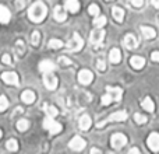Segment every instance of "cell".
<instances>
[{"mask_svg":"<svg viewBox=\"0 0 159 154\" xmlns=\"http://www.w3.org/2000/svg\"><path fill=\"white\" fill-rule=\"evenodd\" d=\"M141 32H143V35L145 36L147 39H154L155 36H157V31L151 27H145V25L141 27Z\"/></svg>","mask_w":159,"mask_h":154,"instance_id":"obj_20","label":"cell"},{"mask_svg":"<svg viewBox=\"0 0 159 154\" xmlns=\"http://www.w3.org/2000/svg\"><path fill=\"white\" fill-rule=\"evenodd\" d=\"M126 119H127V112H124V111H117V112L112 113V115H110L107 119H105V121L99 122V123H98V128L105 126L107 122H121V121H126Z\"/></svg>","mask_w":159,"mask_h":154,"instance_id":"obj_2","label":"cell"},{"mask_svg":"<svg viewBox=\"0 0 159 154\" xmlns=\"http://www.w3.org/2000/svg\"><path fill=\"white\" fill-rule=\"evenodd\" d=\"M8 107V101L4 95H0V112H4Z\"/></svg>","mask_w":159,"mask_h":154,"instance_id":"obj_32","label":"cell"},{"mask_svg":"<svg viewBox=\"0 0 159 154\" xmlns=\"http://www.w3.org/2000/svg\"><path fill=\"white\" fill-rule=\"evenodd\" d=\"M28 128H30V122H28L27 119H20V121L17 122V129H18L20 132H25Z\"/></svg>","mask_w":159,"mask_h":154,"instance_id":"obj_29","label":"cell"},{"mask_svg":"<svg viewBox=\"0 0 159 154\" xmlns=\"http://www.w3.org/2000/svg\"><path fill=\"white\" fill-rule=\"evenodd\" d=\"M45 112H46L48 116L55 118V116L59 113V111L56 109V107H53V105H45Z\"/></svg>","mask_w":159,"mask_h":154,"instance_id":"obj_28","label":"cell"},{"mask_svg":"<svg viewBox=\"0 0 159 154\" xmlns=\"http://www.w3.org/2000/svg\"><path fill=\"white\" fill-rule=\"evenodd\" d=\"M88 13H89L91 16H93V17L98 16V14H99V7H98V4H91L89 8H88Z\"/></svg>","mask_w":159,"mask_h":154,"instance_id":"obj_35","label":"cell"},{"mask_svg":"<svg viewBox=\"0 0 159 154\" xmlns=\"http://www.w3.org/2000/svg\"><path fill=\"white\" fill-rule=\"evenodd\" d=\"M6 147H7V150H10V152H17V150H18V143H17L16 139H10V140H7V143H6Z\"/></svg>","mask_w":159,"mask_h":154,"instance_id":"obj_30","label":"cell"},{"mask_svg":"<svg viewBox=\"0 0 159 154\" xmlns=\"http://www.w3.org/2000/svg\"><path fill=\"white\" fill-rule=\"evenodd\" d=\"M82 46H84V41H82L81 36L75 32L74 35H73V39L67 44V49L71 51V52H78V51L82 49Z\"/></svg>","mask_w":159,"mask_h":154,"instance_id":"obj_4","label":"cell"},{"mask_svg":"<svg viewBox=\"0 0 159 154\" xmlns=\"http://www.w3.org/2000/svg\"><path fill=\"white\" fill-rule=\"evenodd\" d=\"M151 2H152V4H154L155 7L159 8V0H151Z\"/></svg>","mask_w":159,"mask_h":154,"instance_id":"obj_43","label":"cell"},{"mask_svg":"<svg viewBox=\"0 0 159 154\" xmlns=\"http://www.w3.org/2000/svg\"><path fill=\"white\" fill-rule=\"evenodd\" d=\"M2 79H3V81L7 83V84H13V85L20 84L18 76H17V73H14V72H4L2 75Z\"/></svg>","mask_w":159,"mask_h":154,"instance_id":"obj_10","label":"cell"},{"mask_svg":"<svg viewBox=\"0 0 159 154\" xmlns=\"http://www.w3.org/2000/svg\"><path fill=\"white\" fill-rule=\"evenodd\" d=\"M130 65H131L135 70H140V69H143L144 65H145V59L141 58V56H133V58L130 59Z\"/></svg>","mask_w":159,"mask_h":154,"instance_id":"obj_16","label":"cell"},{"mask_svg":"<svg viewBox=\"0 0 159 154\" xmlns=\"http://www.w3.org/2000/svg\"><path fill=\"white\" fill-rule=\"evenodd\" d=\"M78 125H80V129H81V130H88V129H89L91 125H92L89 115H82L81 118H80Z\"/></svg>","mask_w":159,"mask_h":154,"instance_id":"obj_18","label":"cell"},{"mask_svg":"<svg viewBox=\"0 0 159 154\" xmlns=\"http://www.w3.org/2000/svg\"><path fill=\"white\" fill-rule=\"evenodd\" d=\"M124 46H126L127 49H135V48L138 46L137 38H135L134 35H131V34L126 35V36H124Z\"/></svg>","mask_w":159,"mask_h":154,"instance_id":"obj_12","label":"cell"},{"mask_svg":"<svg viewBox=\"0 0 159 154\" xmlns=\"http://www.w3.org/2000/svg\"><path fill=\"white\" fill-rule=\"evenodd\" d=\"M46 14H48V8L42 2H35L28 10V17L34 22H41L46 17Z\"/></svg>","mask_w":159,"mask_h":154,"instance_id":"obj_1","label":"cell"},{"mask_svg":"<svg viewBox=\"0 0 159 154\" xmlns=\"http://www.w3.org/2000/svg\"><path fill=\"white\" fill-rule=\"evenodd\" d=\"M151 59H152L154 62H159V51H155V52H152Z\"/></svg>","mask_w":159,"mask_h":154,"instance_id":"obj_41","label":"cell"},{"mask_svg":"<svg viewBox=\"0 0 159 154\" xmlns=\"http://www.w3.org/2000/svg\"><path fill=\"white\" fill-rule=\"evenodd\" d=\"M53 16H55V20H57V21H60V22L67 18V13L61 6H56L55 11H53Z\"/></svg>","mask_w":159,"mask_h":154,"instance_id":"obj_14","label":"cell"},{"mask_svg":"<svg viewBox=\"0 0 159 154\" xmlns=\"http://www.w3.org/2000/svg\"><path fill=\"white\" fill-rule=\"evenodd\" d=\"M2 135H3V133H2V130H0V137H2Z\"/></svg>","mask_w":159,"mask_h":154,"instance_id":"obj_45","label":"cell"},{"mask_svg":"<svg viewBox=\"0 0 159 154\" xmlns=\"http://www.w3.org/2000/svg\"><path fill=\"white\" fill-rule=\"evenodd\" d=\"M2 60H3V63L4 65H11V56L8 55V53H6V55H3Z\"/></svg>","mask_w":159,"mask_h":154,"instance_id":"obj_39","label":"cell"},{"mask_svg":"<svg viewBox=\"0 0 159 154\" xmlns=\"http://www.w3.org/2000/svg\"><path fill=\"white\" fill-rule=\"evenodd\" d=\"M141 105H143V108L145 111H148V112H154V109H155V104H154V101H152L149 97H145Z\"/></svg>","mask_w":159,"mask_h":154,"instance_id":"obj_24","label":"cell"},{"mask_svg":"<svg viewBox=\"0 0 159 154\" xmlns=\"http://www.w3.org/2000/svg\"><path fill=\"white\" fill-rule=\"evenodd\" d=\"M106 24V17L105 16H96L95 18H93V25H95L96 28H101V27H103V25Z\"/></svg>","mask_w":159,"mask_h":154,"instance_id":"obj_25","label":"cell"},{"mask_svg":"<svg viewBox=\"0 0 159 154\" xmlns=\"http://www.w3.org/2000/svg\"><path fill=\"white\" fill-rule=\"evenodd\" d=\"M48 46H49L50 49H60V48L64 46V44L60 41V39H50Z\"/></svg>","mask_w":159,"mask_h":154,"instance_id":"obj_27","label":"cell"},{"mask_svg":"<svg viewBox=\"0 0 159 154\" xmlns=\"http://www.w3.org/2000/svg\"><path fill=\"white\" fill-rule=\"evenodd\" d=\"M16 7L18 10H22L25 7V0H16Z\"/></svg>","mask_w":159,"mask_h":154,"instance_id":"obj_40","label":"cell"},{"mask_svg":"<svg viewBox=\"0 0 159 154\" xmlns=\"http://www.w3.org/2000/svg\"><path fill=\"white\" fill-rule=\"evenodd\" d=\"M92 80H93V75H92V72H91V70L82 69L81 72L78 73V81L81 83L82 85L91 84V83H92Z\"/></svg>","mask_w":159,"mask_h":154,"instance_id":"obj_8","label":"cell"},{"mask_svg":"<svg viewBox=\"0 0 159 154\" xmlns=\"http://www.w3.org/2000/svg\"><path fill=\"white\" fill-rule=\"evenodd\" d=\"M144 4V0H131V6L135 8H140Z\"/></svg>","mask_w":159,"mask_h":154,"instance_id":"obj_38","label":"cell"},{"mask_svg":"<svg viewBox=\"0 0 159 154\" xmlns=\"http://www.w3.org/2000/svg\"><path fill=\"white\" fill-rule=\"evenodd\" d=\"M147 143L152 152H159V133H151Z\"/></svg>","mask_w":159,"mask_h":154,"instance_id":"obj_11","label":"cell"},{"mask_svg":"<svg viewBox=\"0 0 159 154\" xmlns=\"http://www.w3.org/2000/svg\"><path fill=\"white\" fill-rule=\"evenodd\" d=\"M43 83L48 90H56L59 81H57V77L53 75L52 72H49V73H43Z\"/></svg>","mask_w":159,"mask_h":154,"instance_id":"obj_6","label":"cell"},{"mask_svg":"<svg viewBox=\"0 0 159 154\" xmlns=\"http://www.w3.org/2000/svg\"><path fill=\"white\" fill-rule=\"evenodd\" d=\"M107 93L112 95L113 101L119 102L121 99V95H123V91H121L120 87H107Z\"/></svg>","mask_w":159,"mask_h":154,"instance_id":"obj_13","label":"cell"},{"mask_svg":"<svg viewBox=\"0 0 159 154\" xmlns=\"http://www.w3.org/2000/svg\"><path fill=\"white\" fill-rule=\"evenodd\" d=\"M96 67H98V69L101 70V72H103V70L106 69V63H105V62L102 60V59H99V60L96 62Z\"/></svg>","mask_w":159,"mask_h":154,"instance_id":"obj_37","label":"cell"},{"mask_svg":"<svg viewBox=\"0 0 159 154\" xmlns=\"http://www.w3.org/2000/svg\"><path fill=\"white\" fill-rule=\"evenodd\" d=\"M16 52L18 56H22L25 52V45H24V41L22 39H18V41L16 42Z\"/></svg>","mask_w":159,"mask_h":154,"instance_id":"obj_26","label":"cell"},{"mask_svg":"<svg viewBox=\"0 0 159 154\" xmlns=\"http://www.w3.org/2000/svg\"><path fill=\"white\" fill-rule=\"evenodd\" d=\"M66 8L70 11V13H78V10H80L78 0H67L66 2Z\"/></svg>","mask_w":159,"mask_h":154,"instance_id":"obj_23","label":"cell"},{"mask_svg":"<svg viewBox=\"0 0 159 154\" xmlns=\"http://www.w3.org/2000/svg\"><path fill=\"white\" fill-rule=\"evenodd\" d=\"M103 38H105V31H102V30H99V28H98V30H95V31H92V32H91L89 41H91V44H92L93 48H99L102 45Z\"/></svg>","mask_w":159,"mask_h":154,"instance_id":"obj_5","label":"cell"},{"mask_svg":"<svg viewBox=\"0 0 159 154\" xmlns=\"http://www.w3.org/2000/svg\"><path fill=\"white\" fill-rule=\"evenodd\" d=\"M11 18V14L6 6H0V22L2 24H7Z\"/></svg>","mask_w":159,"mask_h":154,"instance_id":"obj_17","label":"cell"},{"mask_svg":"<svg viewBox=\"0 0 159 154\" xmlns=\"http://www.w3.org/2000/svg\"><path fill=\"white\" fill-rule=\"evenodd\" d=\"M109 59H110V62L112 63H120V60H121V53H120V49H117V48H113L112 51H110V53H109Z\"/></svg>","mask_w":159,"mask_h":154,"instance_id":"obj_19","label":"cell"},{"mask_svg":"<svg viewBox=\"0 0 159 154\" xmlns=\"http://www.w3.org/2000/svg\"><path fill=\"white\" fill-rule=\"evenodd\" d=\"M55 63H53L52 60H42L41 63H39V70H41L42 73H49V72H53L55 70Z\"/></svg>","mask_w":159,"mask_h":154,"instance_id":"obj_15","label":"cell"},{"mask_svg":"<svg viewBox=\"0 0 159 154\" xmlns=\"http://www.w3.org/2000/svg\"><path fill=\"white\" fill-rule=\"evenodd\" d=\"M110 143L116 150H119L127 143V137L124 135H121V133H116V135H113L110 137Z\"/></svg>","mask_w":159,"mask_h":154,"instance_id":"obj_7","label":"cell"},{"mask_svg":"<svg viewBox=\"0 0 159 154\" xmlns=\"http://www.w3.org/2000/svg\"><path fill=\"white\" fill-rule=\"evenodd\" d=\"M69 146H70V149L74 150V152H81L85 147V140L82 137H80V136H74V137L71 139V142L69 143Z\"/></svg>","mask_w":159,"mask_h":154,"instance_id":"obj_9","label":"cell"},{"mask_svg":"<svg viewBox=\"0 0 159 154\" xmlns=\"http://www.w3.org/2000/svg\"><path fill=\"white\" fill-rule=\"evenodd\" d=\"M101 102H102V105H109L110 102H113V98H112V95H110L109 93L103 94V95H102V99H101Z\"/></svg>","mask_w":159,"mask_h":154,"instance_id":"obj_33","label":"cell"},{"mask_svg":"<svg viewBox=\"0 0 159 154\" xmlns=\"http://www.w3.org/2000/svg\"><path fill=\"white\" fill-rule=\"evenodd\" d=\"M93 153H101V150L99 149H91V154H93Z\"/></svg>","mask_w":159,"mask_h":154,"instance_id":"obj_44","label":"cell"},{"mask_svg":"<svg viewBox=\"0 0 159 154\" xmlns=\"http://www.w3.org/2000/svg\"><path fill=\"white\" fill-rule=\"evenodd\" d=\"M39 41H41V34H39V31H34L32 35H31V44H32L34 46H38Z\"/></svg>","mask_w":159,"mask_h":154,"instance_id":"obj_31","label":"cell"},{"mask_svg":"<svg viewBox=\"0 0 159 154\" xmlns=\"http://www.w3.org/2000/svg\"><path fill=\"white\" fill-rule=\"evenodd\" d=\"M112 16H113V18L116 20L117 22H121L123 21V18H124V11H123V8H120V7H113L112 8Z\"/></svg>","mask_w":159,"mask_h":154,"instance_id":"obj_22","label":"cell"},{"mask_svg":"<svg viewBox=\"0 0 159 154\" xmlns=\"http://www.w3.org/2000/svg\"><path fill=\"white\" fill-rule=\"evenodd\" d=\"M21 99L25 102V104H32V102L35 101V94H34L31 90H25L24 93L21 94Z\"/></svg>","mask_w":159,"mask_h":154,"instance_id":"obj_21","label":"cell"},{"mask_svg":"<svg viewBox=\"0 0 159 154\" xmlns=\"http://www.w3.org/2000/svg\"><path fill=\"white\" fill-rule=\"evenodd\" d=\"M130 154H135V153H137V154H140V150H138V149H135V147H134V149H130V152H129Z\"/></svg>","mask_w":159,"mask_h":154,"instance_id":"obj_42","label":"cell"},{"mask_svg":"<svg viewBox=\"0 0 159 154\" xmlns=\"http://www.w3.org/2000/svg\"><path fill=\"white\" fill-rule=\"evenodd\" d=\"M43 128L49 130L52 135H57L59 132H61V125L53 121V118H50V116H46V119L43 121Z\"/></svg>","mask_w":159,"mask_h":154,"instance_id":"obj_3","label":"cell"},{"mask_svg":"<svg viewBox=\"0 0 159 154\" xmlns=\"http://www.w3.org/2000/svg\"><path fill=\"white\" fill-rule=\"evenodd\" d=\"M59 65H61V66H70V65H71V60L67 59L66 56H60V58H59Z\"/></svg>","mask_w":159,"mask_h":154,"instance_id":"obj_36","label":"cell"},{"mask_svg":"<svg viewBox=\"0 0 159 154\" xmlns=\"http://www.w3.org/2000/svg\"><path fill=\"white\" fill-rule=\"evenodd\" d=\"M134 121L137 122L138 125H144L147 122V116L145 115H141V113H135V115H134Z\"/></svg>","mask_w":159,"mask_h":154,"instance_id":"obj_34","label":"cell"}]
</instances>
